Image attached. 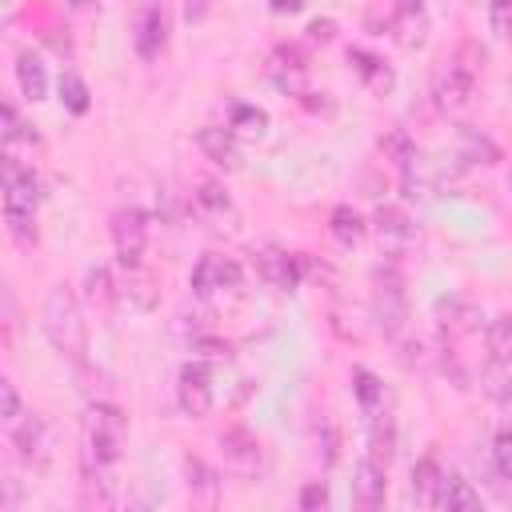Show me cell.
<instances>
[{
	"label": "cell",
	"instance_id": "22",
	"mask_svg": "<svg viewBox=\"0 0 512 512\" xmlns=\"http://www.w3.org/2000/svg\"><path fill=\"white\" fill-rule=\"evenodd\" d=\"M440 476H444V468L436 464V456H420L412 464V500L424 504V508H432L436 488H440Z\"/></svg>",
	"mask_w": 512,
	"mask_h": 512
},
{
	"label": "cell",
	"instance_id": "38",
	"mask_svg": "<svg viewBox=\"0 0 512 512\" xmlns=\"http://www.w3.org/2000/svg\"><path fill=\"white\" fill-rule=\"evenodd\" d=\"M0 416H4V424L12 428L24 412H20V392H16V384L12 380H0Z\"/></svg>",
	"mask_w": 512,
	"mask_h": 512
},
{
	"label": "cell",
	"instance_id": "32",
	"mask_svg": "<svg viewBox=\"0 0 512 512\" xmlns=\"http://www.w3.org/2000/svg\"><path fill=\"white\" fill-rule=\"evenodd\" d=\"M436 312H440L444 332H468V328H476V320H480L476 308H464L460 300H440Z\"/></svg>",
	"mask_w": 512,
	"mask_h": 512
},
{
	"label": "cell",
	"instance_id": "10",
	"mask_svg": "<svg viewBox=\"0 0 512 512\" xmlns=\"http://www.w3.org/2000/svg\"><path fill=\"white\" fill-rule=\"evenodd\" d=\"M372 224H376L380 248H388V252H400V248H408V244L416 240V224H412L408 212L396 208V204H380L376 216H372Z\"/></svg>",
	"mask_w": 512,
	"mask_h": 512
},
{
	"label": "cell",
	"instance_id": "18",
	"mask_svg": "<svg viewBox=\"0 0 512 512\" xmlns=\"http://www.w3.org/2000/svg\"><path fill=\"white\" fill-rule=\"evenodd\" d=\"M184 476H188V492H192L196 504H204V508H216L220 504V476L200 456H188L184 460Z\"/></svg>",
	"mask_w": 512,
	"mask_h": 512
},
{
	"label": "cell",
	"instance_id": "19",
	"mask_svg": "<svg viewBox=\"0 0 512 512\" xmlns=\"http://www.w3.org/2000/svg\"><path fill=\"white\" fill-rule=\"evenodd\" d=\"M348 64L356 68V76L372 88V92H388L392 84H396V76H392V68L380 60V56H372V52H364V48H348Z\"/></svg>",
	"mask_w": 512,
	"mask_h": 512
},
{
	"label": "cell",
	"instance_id": "29",
	"mask_svg": "<svg viewBox=\"0 0 512 512\" xmlns=\"http://www.w3.org/2000/svg\"><path fill=\"white\" fill-rule=\"evenodd\" d=\"M352 388H356V400H360V408H364L368 416L384 408V384H380L368 368H356V372H352Z\"/></svg>",
	"mask_w": 512,
	"mask_h": 512
},
{
	"label": "cell",
	"instance_id": "45",
	"mask_svg": "<svg viewBox=\"0 0 512 512\" xmlns=\"http://www.w3.org/2000/svg\"><path fill=\"white\" fill-rule=\"evenodd\" d=\"M268 8H272L276 16H284V12L292 16V12H300V8H304V0H268Z\"/></svg>",
	"mask_w": 512,
	"mask_h": 512
},
{
	"label": "cell",
	"instance_id": "5",
	"mask_svg": "<svg viewBox=\"0 0 512 512\" xmlns=\"http://www.w3.org/2000/svg\"><path fill=\"white\" fill-rule=\"evenodd\" d=\"M472 96H476V76L456 68L452 60H444L432 76V104L444 112V116H460L472 108Z\"/></svg>",
	"mask_w": 512,
	"mask_h": 512
},
{
	"label": "cell",
	"instance_id": "12",
	"mask_svg": "<svg viewBox=\"0 0 512 512\" xmlns=\"http://www.w3.org/2000/svg\"><path fill=\"white\" fill-rule=\"evenodd\" d=\"M392 36L400 48H420L428 40V16H424V4L420 0H400V8L392 12L388 20Z\"/></svg>",
	"mask_w": 512,
	"mask_h": 512
},
{
	"label": "cell",
	"instance_id": "47",
	"mask_svg": "<svg viewBox=\"0 0 512 512\" xmlns=\"http://www.w3.org/2000/svg\"><path fill=\"white\" fill-rule=\"evenodd\" d=\"M508 188H512V176H508Z\"/></svg>",
	"mask_w": 512,
	"mask_h": 512
},
{
	"label": "cell",
	"instance_id": "20",
	"mask_svg": "<svg viewBox=\"0 0 512 512\" xmlns=\"http://www.w3.org/2000/svg\"><path fill=\"white\" fill-rule=\"evenodd\" d=\"M16 80H20V92H24L32 104L48 96V72H44V60H40L36 52H28V48L16 56Z\"/></svg>",
	"mask_w": 512,
	"mask_h": 512
},
{
	"label": "cell",
	"instance_id": "46",
	"mask_svg": "<svg viewBox=\"0 0 512 512\" xmlns=\"http://www.w3.org/2000/svg\"><path fill=\"white\" fill-rule=\"evenodd\" d=\"M68 4H72V8H88L92 0H68Z\"/></svg>",
	"mask_w": 512,
	"mask_h": 512
},
{
	"label": "cell",
	"instance_id": "35",
	"mask_svg": "<svg viewBox=\"0 0 512 512\" xmlns=\"http://www.w3.org/2000/svg\"><path fill=\"white\" fill-rule=\"evenodd\" d=\"M448 60H452L456 68H464V72L480 76V72H484V64H488V52H484V48H480L476 40H464V44H460V48H456V52H452Z\"/></svg>",
	"mask_w": 512,
	"mask_h": 512
},
{
	"label": "cell",
	"instance_id": "36",
	"mask_svg": "<svg viewBox=\"0 0 512 512\" xmlns=\"http://www.w3.org/2000/svg\"><path fill=\"white\" fill-rule=\"evenodd\" d=\"M488 28L500 40H512V0H488Z\"/></svg>",
	"mask_w": 512,
	"mask_h": 512
},
{
	"label": "cell",
	"instance_id": "39",
	"mask_svg": "<svg viewBox=\"0 0 512 512\" xmlns=\"http://www.w3.org/2000/svg\"><path fill=\"white\" fill-rule=\"evenodd\" d=\"M276 64L288 68V72H304V68H308V60H304V52H300L296 44H280V48H276Z\"/></svg>",
	"mask_w": 512,
	"mask_h": 512
},
{
	"label": "cell",
	"instance_id": "1",
	"mask_svg": "<svg viewBox=\"0 0 512 512\" xmlns=\"http://www.w3.org/2000/svg\"><path fill=\"white\" fill-rule=\"evenodd\" d=\"M40 324H44L48 344H52L64 360H72L76 368H84V360H88V324H84L80 300H76V292H72L68 284H52V288H48Z\"/></svg>",
	"mask_w": 512,
	"mask_h": 512
},
{
	"label": "cell",
	"instance_id": "17",
	"mask_svg": "<svg viewBox=\"0 0 512 512\" xmlns=\"http://www.w3.org/2000/svg\"><path fill=\"white\" fill-rule=\"evenodd\" d=\"M220 452H224L228 464H236V468H252V464L260 460V440H256L248 428L232 424V428L220 432Z\"/></svg>",
	"mask_w": 512,
	"mask_h": 512
},
{
	"label": "cell",
	"instance_id": "43",
	"mask_svg": "<svg viewBox=\"0 0 512 512\" xmlns=\"http://www.w3.org/2000/svg\"><path fill=\"white\" fill-rule=\"evenodd\" d=\"M332 36H336V24H332V20H312V24H308V40L328 44Z\"/></svg>",
	"mask_w": 512,
	"mask_h": 512
},
{
	"label": "cell",
	"instance_id": "11",
	"mask_svg": "<svg viewBox=\"0 0 512 512\" xmlns=\"http://www.w3.org/2000/svg\"><path fill=\"white\" fill-rule=\"evenodd\" d=\"M384 472H388V464H380V460H372V456H364V460L352 468V496H356L360 508H380V504H384V492H388Z\"/></svg>",
	"mask_w": 512,
	"mask_h": 512
},
{
	"label": "cell",
	"instance_id": "23",
	"mask_svg": "<svg viewBox=\"0 0 512 512\" xmlns=\"http://www.w3.org/2000/svg\"><path fill=\"white\" fill-rule=\"evenodd\" d=\"M480 388H484L500 408L512 412V360H492V364H484Z\"/></svg>",
	"mask_w": 512,
	"mask_h": 512
},
{
	"label": "cell",
	"instance_id": "44",
	"mask_svg": "<svg viewBox=\"0 0 512 512\" xmlns=\"http://www.w3.org/2000/svg\"><path fill=\"white\" fill-rule=\"evenodd\" d=\"M208 4H212V0H184V20H188V24H196V20H204V12H208Z\"/></svg>",
	"mask_w": 512,
	"mask_h": 512
},
{
	"label": "cell",
	"instance_id": "25",
	"mask_svg": "<svg viewBox=\"0 0 512 512\" xmlns=\"http://www.w3.org/2000/svg\"><path fill=\"white\" fill-rule=\"evenodd\" d=\"M328 228H332V236H336L344 248L360 244V240H364V232H368L364 216H360L352 204H336V208H332V216H328Z\"/></svg>",
	"mask_w": 512,
	"mask_h": 512
},
{
	"label": "cell",
	"instance_id": "30",
	"mask_svg": "<svg viewBox=\"0 0 512 512\" xmlns=\"http://www.w3.org/2000/svg\"><path fill=\"white\" fill-rule=\"evenodd\" d=\"M484 340H488V356H492V360H512V312L488 320Z\"/></svg>",
	"mask_w": 512,
	"mask_h": 512
},
{
	"label": "cell",
	"instance_id": "14",
	"mask_svg": "<svg viewBox=\"0 0 512 512\" xmlns=\"http://www.w3.org/2000/svg\"><path fill=\"white\" fill-rule=\"evenodd\" d=\"M300 264H304V256H288V252H276V248L256 252V272H260V280H268L272 288H284V292L296 288Z\"/></svg>",
	"mask_w": 512,
	"mask_h": 512
},
{
	"label": "cell",
	"instance_id": "31",
	"mask_svg": "<svg viewBox=\"0 0 512 512\" xmlns=\"http://www.w3.org/2000/svg\"><path fill=\"white\" fill-rule=\"evenodd\" d=\"M60 104L72 112V116H84L92 108V96H88V84L76 76V72H64L60 76Z\"/></svg>",
	"mask_w": 512,
	"mask_h": 512
},
{
	"label": "cell",
	"instance_id": "40",
	"mask_svg": "<svg viewBox=\"0 0 512 512\" xmlns=\"http://www.w3.org/2000/svg\"><path fill=\"white\" fill-rule=\"evenodd\" d=\"M324 504H328V488H324L320 480H312V484L300 488V508L312 512V508H324Z\"/></svg>",
	"mask_w": 512,
	"mask_h": 512
},
{
	"label": "cell",
	"instance_id": "7",
	"mask_svg": "<svg viewBox=\"0 0 512 512\" xmlns=\"http://www.w3.org/2000/svg\"><path fill=\"white\" fill-rule=\"evenodd\" d=\"M12 444H16V456L24 464L48 468V460H52V428H48L44 416H36V412L32 416H20L12 424Z\"/></svg>",
	"mask_w": 512,
	"mask_h": 512
},
{
	"label": "cell",
	"instance_id": "6",
	"mask_svg": "<svg viewBox=\"0 0 512 512\" xmlns=\"http://www.w3.org/2000/svg\"><path fill=\"white\" fill-rule=\"evenodd\" d=\"M112 244H116L120 268H136L144 260V244H148V216L140 208H116L112 212Z\"/></svg>",
	"mask_w": 512,
	"mask_h": 512
},
{
	"label": "cell",
	"instance_id": "3",
	"mask_svg": "<svg viewBox=\"0 0 512 512\" xmlns=\"http://www.w3.org/2000/svg\"><path fill=\"white\" fill-rule=\"evenodd\" d=\"M120 440H124V416L116 404L96 400L88 408V460L96 468H108L120 460Z\"/></svg>",
	"mask_w": 512,
	"mask_h": 512
},
{
	"label": "cell",
	"instance_id": "34",
	"mask_svg": "<svg viewBox=\"0 0 512 512\" xmlns=\"http://www.w3.org/2000/svg\"><path fill=\"white\" fill-rule=\"evenodd\" d=\"M380 152L384 156H392V164L396 168H404V164H412L420 152H416V144L404 136V132H388V136H380Z\"/></svg>",
	"mask_w": 512,
	"mask_h": 512
},
{
	"label": "cell",
	"instance_id": "26",
	"mask_svg": "<svg viewBox=\"0 0 512 512\" xmlns=\"http://www.w3.org/2000/svg\"><path fill=\"white\" fill-rule=\"evenodd\" d=\"M84 296H88V304L96 308V312H112V304H116V284H112V272L104 268V264H96V268H88V276H84Z\"/></svg>",
	"mask_w": 512,
	"mask_h": 512
},
{
	"label": "cell",
	"instance_id": "21",
	"mask_svg": "<svg viewBox=\"0 0 512 512\" xmlns=\"http://www.w3.org/2000/svg\"><path fill=\"white\" fill-rule=\"evenodd\" d=\"M392 452H396V424H392L388 408H380V412H372V424H368V456L388 464Z\"/></svg>",
	"mask_w": 512,
	"mask_h": 512
},
{
	"label": "cell",
	"instance_id": "4",
	"mask_svg": "<svg viewBox=\"0 0 512 512\" xmlns=\"http://www.w3.org/2000/svg\"><path fill=\"white\" fill-rule=\"evenodd\" d=\"M372 316L384 336H400L408 320V300H404V280L396 268H376L372 276Z\"/></svg>",
	"mask_w": 512,
	"mask_h": 512
},
{
	"label": "cell",
	"instance_id": "37",
	"mask_svg": "<svg viewBox=\"0 0 512 512\" xmlns=\"http://www.w3.org/2000/svg\"><path fill=\"white\" fill-rule=\"evenodd\" d=\"M196 204L208 208V212H228V192H224L216 180H204L200 192H196Z\"/></svg>",
	"mask_w": 512,
	"mask_h": 512
},
{
	"label": "cell",
	"instance_id": "24",
	"mask_svg": "<svg viewBox=\"0 0 512 512\" xmlns=\"http://www.w3.org/2000/svg\"><path fill=\"white\" fill-rule=\"evenodd\" d=\"M460 160L468 164H496L500 160V144L492 136H484L480 128H460Z\"/></svg>",
	"mask_w": 512,
	"mask_h": 512
},
{
	"label": "cell",
	"instance_id": "33",
	"mask_svg": "<svg viewBox=\"0 0 512 512\" xmlns=\"http://www.w3.org/2000/svg\"><path fill=\"white\" fill-rule=\"evenodd\" d=\"M492 468L500 472V480H504L508 492H512V424H504V428L496 432V440H492Z\"/></svg>",
	"mask_w": 512,
	"mask_h": 512
},
{
	"label": "cell",
	"instance_id": "28",
	"mask_svg": "<svg viewBox=\"0 0 512 512\" xmlns=\"http://www.w3.org/2000/svg\"><path fill=\"white\" fill-rule=\"evenodd\" d=\"M236 136H264L268 132V112L256 104H232V124Z\"/></svg>",
	"mask_w": 512,
	"mask_h": 512
},
{
	"label": "cell",
	"instance_id": "41",
	"mask_svg": "<svg viewBox=\"0 0 512 512\" xmlns=\"http://www.w3.org/2000/svg\"><path fill=\"white\" fill-rule=\"evenodd\" d=\"M400 348H404V352H400V360H404L408 368H412V364H416V368H424V360H428V344H424V340H404Z\"/></svg>",
	"mask_w": 512,
	"mask_h": 512
},
{
	"label": "cell",
	"instance_id": "16",
	"mask_svg": "<svg viewBox=\"0 0 512 512\" xmlns=\"http://www.w3.org/2000/svg\"><path fill=\"white\" fill-rule=\"evenodd\" d=\"M432 508H448V512H472L480 508V492L472 488V480H464L460 472H444Z\"/></svg>",
	"mask_w": 512,
	"mask_h": 512
},
{
	"label": "cell",
	"instance_id": "8",
	"mask_svg": "<svg viewBox=\"0 0 512 512\" xmlns=\"http://www.w3.org/2000/svg\"><path fill=\"white\" fill-rule=\"evenodd\" d=\"M176 400L188 416H208L212 412V368L204 360H188L176 376Z\"/></svg>",
	"mask_w": 512,
	"mask_h": 512
},
{
	"label": "cell",
	"instance_id": "9",
	"mask_svg": "<svg viewBox=\"0 0 512 512\" xmlns=\"http://www.w3.org/2000/svg\"><path fill=\"white\" fill-rule=\"evenodd\" d=\"M240 264L232 260V256H216V252H208V256H200V264L192 268V292L200 296V300H208V296H216V292H224V288H236L240 284Z\"/></svg>",
	"mask_w": 512,
	"mask_h": 512
},
{
	"label": "cell",
	"instance_id": "42",
	"mask_svg": "<svg viewBox=\"0 0 512 512\" xmlns=\"http://www.w3.org/2000/svg\"><path fill=\"white\" fill-rule=\"evenodd\" d=\"M0 116H4V144L12 148V144L20 140V128H24V124H20V116H16V104H4V112H0Z\"/></svg>",
	"mask_w": 512,
	"mask_h": 512
},
{
	"label": "cell",
	"instance_id": "15",
	"mask_svg": "<svg viewBox=\"0 0 512 512\" xmlns=\"http://www.w3.org/2000/svg\"><path fill=\"white\" fill-rule=\"evenodd\" d=\"M196 144H200V152L212 160V164H220V168H240V140H236V132L232 128H200L196 132Z\"/></svg>",
	"mask_w": 512,
	"mask_h": 512
},
{
	"label": "cell",
	"instance_id": "27",
	"mask_svg": "<svg viewBox=\"0 0 512 512\" xmlns=\"http://www.w3.org/2000/svg\"><path fill=\"white\" fill-rule=\"evenodd\" d=\"M124 272H128V300H132L140 312L156 308V276H152V272H144V264L124 268Z\"/></svg>",
	"mask_w": 512,
	"mask_h": 512
},
{
	"label": "cell",
	"instance_id": "2",
	"mask_svg": "<svg viewBox=\"0 0 512 512\" xmlns=\"http://www.w3.org/2000/svg\"><path fill=\"white\" fill-rule=\"evenodd\" d=\"M0 184H4V224H8V232L20 244H32L36 240V204H40L36 172L8 152L4 168H0Z\"/></svg>",
	"mask_w": 512,
	"mask_h": 512
},
{
	"label": "cell",
	"instance_id": "13",
	"mask_svg": "<svg viewBox=\"0 0 512 512\" xmlns=\"http://www.w3.org/2000/svg\"><path fill=\"white\" fill-rule=\"evenodd\" d=\"M168 44V24H164V12L156 0H144L140 12H136V52L140 56H160V48Z\"/></svg>",
	"mask_w": 512,
	"mask_h": 512
}]
</instances>
